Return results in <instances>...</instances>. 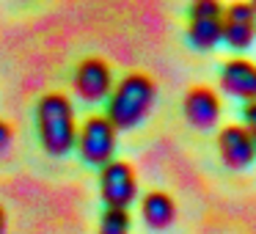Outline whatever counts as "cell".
I'll list each match as a JSON object with an SVG mask.
<instances>
[{
  "label": "cell",
  "instance_id": "8fae6325",
  "mask_svg": "<svg viewBox=\"0 0 256 234\" xmlns=\"http://www.w3.org/2000/svg\"><path fill=\"white\" fill-rule=\"evenodd\" d=\"M223 34V17H190L188 39L196 50H212L220 42Z\"/></svg>",
  "mask_w": 256,
  "mask_h": 234
},
{
  "label": "cell",
  "instance_id": "7c38bea8",
  "mask_svg": "<svg viewBox=\"0 0 256 234\" xmlns=\"http://www.w3.org/2000/svg\"><path fill=\"white\" fill-rule=\"evenodd\" d=\"M130 226H132V220H130L127 210L105 206V212H102V218H100V228H96V234H130Z\"/></svg>",
  "mask_w": 256,
  "mask_h": 234
},
{
  "label": "cell",
  "instance_id": "52a82bcc",
  "mask_svg": "<svg viewBox=\"0 0 256 234\" xmlns=\"http://www.w3.org/2000/svg\"><path fill=\"white\" fill-rule=\"evenodd\" d=\"M218 149L228 168H248L256 160V144L245 124H228L218 135Z\"/></svg>",
  "mask_w": 256,
  "mask_h": 234
},
{
  "label": "cell",
  "instance_id": "7a4b0ae2",
  "mask_svg": "<svg viewBox=\"0 0 256 234\" xmlns=\"http://www.w3.org/2000/svg\"><path fill=\"white\" fill-rule=\"evenodd\" d=\"M157 96V86L149 74L130 72L108 94V122L116 130H132L149 116Z\"/></svg>",
  "mask_w": 256,
  "mask_h": 234
},
{
  "label": "cell",
  "instance_id": "9a60e30c",
  "mask_svg": "<svg viewBox=\"0 0 256 234\" xmlns=\"http://www.w3.org/2000/svg\"><path fill=\"white\" fill-rule=\"evenodd\" d=\"M242 116H245V130L250 132V138H254V144H256V102H248V105H245Z\"/></svg>",
  "mask_w": 256,
  "mask_h": 234
},
{
  "label": "cell",
  "instance_id": "8992f818",
  "mask_svg": "<svg viewBox=\"0 0 256 234\" xmlns=\"http://www.w3.org/2000/svg\"><path fill=\"white\" fill-rule=\"evenodd\" d=\"M256 36V8L250 3H232L228 8H223V34L220 42H226L234 50H245L254 44Z\"/></svg>",
  "mask_w": 256,
  "mask_h": 234
},
{
  "label": "cell",
  "instance_id": "e0dca14e",
  "mask_svg": "<svg viewBox=\"0 0 256 234\" xmlns=\"http://www.w3.org/2000/svg\"><path fill=\"white\" fill-rule=\"evenodd\" d=\"M250 6H254V8H256V0H250Z\"/></svg>",
  "mask_w": 256,
  "mask_h": 234
},
{
  "label": "cell",
  "instance_id": "6da1fadb",
  "mask_svg": "<svg viewBox=\"0 0 256 234\" xmlns=\"http://www.w3.org/2000/svg\"><path fill=\"white\" fill-rule=\"evenodd\" d=\"M36 132H39L42 149L52 157H64L74 149L78 118H74V105L66 94L47 91L36 102Z\"/></svg>",
  "mask_w": 256,
  "mask_h": 234
},
{
  "label": "cell",
  "instance_id": "5bb4252c",
  "mask_svg": "<svg viewBox=\"0 0 256 234\" xmlns=\"http://www.w3.org/2000/svg\"><path fill=\"white\" fill-rule=\"evenodd\" d=\"M14 146V127L6 122V118H0V157L8 154Z\"/></svg>",
  "mask_w": 256,
  "mask_h": 234
},
{
  "label": "cell",
  "instance_id": "30bf717a",
  "mask_svg": "<svg viewBox=\"0 0 256 234\" xmlns=\"http://www.w3.org/2000/svg\"><path fill=\"white\" fill-rule=\"evenodd\" d=\"M140 215H144V223L154 232H162L168 228L174 220H176V204L168 193L162 190H152V193L144 196L140 201Z\"/></svg>",
  "mask_w": 256,
  "mask_h": 234
},
{
  "label": "cell",
  "instance_id": "2e32d148",
  "mask_svg": "<svg viewBox=\"0 0 256 234\" xmlns=\"http://www.w3.org/2000/svg\"><path fill=\"white\" fill-rule=\"evenodd\" d=\"M0 234H6V210L0 204Z\"/></svg>",
  "mask_w": 256,
  "mask_h": 234
},
{
  "label": "cell",
  "instance_id": "ba28073f",
  "mask_svg": "<svg viewBox=\"0 0 256 234\" xmlns=\"http://www.w3.org/2000/svg\"><path fill=\"white\" fill-rule=\"evenodd\" d=\"M182 110H184V118L193 124L196 130H210L218 124L220 118V100L212 88L206 86H196L184 94V102H182Z\"/></svg>",
  "mask_w": 256,
  "mask_h": 234
},
{
  "label": "cell",
  "instance_id": "277c9868",
  "mask_svg": "<svg viewBox=\"0 0 256 234\" xmlns=\"http://www.w3.org/2000/svg\"><path fill=\"white\" fill-rule=\"evenodd\" d=\"M100 196L105 201V206H118L127 210L135 198H138V176L135 168L127 160H116L100 168Z\"/></svg>",
  "mask_w": 256,
  "mask_h": 234
},
{
  "label": "cell",
  "instance_id": "9c48e42d",
  "mask_svg": "<svg viewBox=\"0 0 256 234\" xmlns=\"http://www.w3.org/2000/svg\"><path fill=\"white\" fill-rule=\"evenodd\" d=\"M220 88L245 102H256V64L232 58L220 69Z\"/></svg>",
  "mask_w": 256,
  "mask_h": 234
},
{
  "label": "cell",
  "instance_id": "4fadbf2b",
  "mask_svg": "<svg viewBox=\"0 0 256 234\" xmlns=\"http://www.w3.org/2000/svg\"><path fill=\"white\" fill-rule=\"evenodd\" d=\"M190 17H223V6L218 0H193Z\"/></svg>",
  "mask_w": 256,
  "mask_h": 234
},
{
  "label": "cell",
  "instance_id": "3957f363",
  "mask_svg": "<svg viewBox=\"0 0 256 234\" xmlns=\"http://www.w3.org/2000/svg\"><path fill=\"white\" fill-rule=\"evenodd\" d=\"M116 140H118V130L108 122V116H88L83 124L78 127V146L80 157H83L88 166H105V162L113 160L116 154Z\"/></svg>",
  "mask_w": 256,
  "mask_h": 234
},
{
  "label": "cell",
  "instance_id": "5b68a950",
  "mask_svg": "<svg viewBox=\"0 0 256 234\" xmlns=\"http://www.w3.org/2000/svg\"><path fill=\"white\" fill-rule=\"evenodd\" d=\"M72 86L83 102H102L113 91V72L102 58H83L74 69Z\"/></svg>",
  "mask_w": 256,
  "mask_h": 234
}]
</instances>
